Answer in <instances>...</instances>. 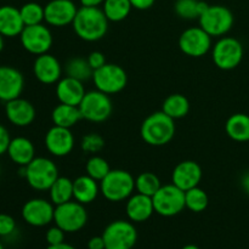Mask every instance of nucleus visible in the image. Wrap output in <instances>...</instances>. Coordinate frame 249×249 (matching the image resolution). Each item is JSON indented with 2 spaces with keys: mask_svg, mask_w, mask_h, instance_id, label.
I'll return each instance as SVG.
<instances>
[{
  "mask_svg": "<svg viewBox=\"0 0 249 249\" xmlns=\"http://www.w3.org/2000/svg\"><path fill=\"white\" fill-rule=\"evenodd\" d=\"M108 22L104 10L100 7L82 6L78 9L72 27L82 40L94 43L106 36Z\"/></svg>",
  "mask_w": 249,
  "mask_h": 249,
  "instance_id": "nucleus-1",
  "label": "nucleus"
},
{
  "mask_svg": "<svg viewBox=\"0 0 249 249\" xmlns=\"http://www.w3.org/2000/svg\"><path fill=\"white\" fill-rule=\"evenodd\" d=\"M140 135L150 146L160 147L167 145L175 135V121L163 111L153 112L143 119Z\"/></svg>",
  "mask_w": 249,
  "mask_h": 249,
  "instance_id": "nucleus-2",
  "label": "nucleus"
},
{
  "mask_svg": "<svg viewBox=\"0 0 249 249\" xmlns=\"http://www.w3.org/2000/svg\"><path fill=\"white\" fill-rule=\"evenodd\" d=\"M101 195L109 202H122L135 192V178L123 169H111L100 181Z\"/></svg>",
  "mask_w": 249,
  "mask_h": 249,
  "instance_id": "nucleus-3",
  "label": "nucleus"
},
{
  "mask_svg": "<svg viewBox=\"0 0 249 249\" xmlns=\"http://www.w3.org/2000/svg\"><path fill=\"white\" fill-rule=\"evenodd\" d=\"M21 168L24 179L36 191H49L60 177L56 163L46 157H36L27 167Z\"/></svg>",
  "mask_w": 249,
  "mask_h": 249,
  "instance_id": "nucleus-4",
  "label": "nucleus"
},
{
  "mask_svg": "<svg viewBox=\"0 0 249 249\" xmlns=\"http://www.w3.org/2000/svg\"><path fill=\"white\" fill-rule=\"evenodd\" d=\"M245 49L242 43L233 36H221L212 48V58L219 70H235L242 62Z\"/></svg>",
  "mask_w": 249,
  "mask_h": 249,
  "instance_id": "nucleus-5",
  "label": "nucleus"
},
{
  "mask_svg": "<svg viewBox=\"0 0 249 249\" xmlns=\"http://www.w3.org/2000/svg\"><path fill=\"white\" fill-rule=\"evenodd\" d=\"M198 22L199 27L203 28L212 38H221L231 31L235 17L229 7L223 5H209L206 11L199 16Z\"/></svg>",
  "mask_w": 249,
  "mask_h": 249,
  "instance_id": "nucleus-6",
  "label": "nucleus"
},
{
  "mask_svg": "<svg viewBox=\"0 0 249 249\" xmlns=\"http://www.w3.org/2000/svg\"><path fill=\"white\" fill-rule=\"evenodd\" d=\"M78 107L83 119L92 123H101L107 121L113 111V105L109 99V95L97 89L87 91Z\"/></svg>",
  "mask_w": 249,
  "mask_h": 249,
  "instance_id": "nucleus-7",
  "label": "nucleus"
},
{
  "mask_svg": "<svg viewBox=\"0 0 249 249\" xmlns=\"http://www.w3.org/2000/svg\"><path fill=\"white\" fill-rule=\"evenodd\" d=\"M53 223L65 232H78L87 225L88 212L84 204L77 201H70L55 207Z\"/></svg>",
  "mask_w": 249,
  "mask_h": 249,
  "instance_id": "nucleus-8",
  "label": "nucleus"
},
{
  "mask_svg": "<svg viewBox=\"0 0 249 249\" xmlns=\"http://www.w3.org/2000/svg\"><path fill=\"white\" fill-rule=\"evenodd\" d=\"M92 82L97 90L107 95H114L125 89L128 84V74L122 66L106 63L101 68L94 71Z\"/></svg>",
  "mask_w": 249,
  "mask_h": 249,
  "instance_id": "nucleus-9",
  "label": "nucleus"
},
{
  "mask_svg": "<svg viewBox=\"0 0 249 249\" xmlns=\"http://www.w3.org/2000/svg\"><path fill=\"white\" fill-rule=\"evenodd\" d=\"M152 201L155 213L165 218L178 215L186 208L185 192L174 184L162 185V187L152 197Z\"/></svg>",
  "mask_w": 249,
  "mask_h": 249,
  "instance_id": "nucleus-10",
  "label": "nucleus"
},
{
  "mask_svg": "<svg viewBox=\"0 0 249 249\" xmlns=\"http://www.w3.org/2000/svg\"><path fill=\"white\" fill-rule=\"evenodd\" d=\"M106 249H133L138 241V231L131 221L114 220L102 232Z\"/></svg>",
  "mask_w": 249,
  "mask_h": 249,
  "instance_id": "nucleus-11",
  "label": "nucleus"
},
{
  "mask_svg": "<svg viewBox=\"0 0 249 249\" xmlns=\"http://www.w3.org/2000/svg\"><path fill=\"white\" fill-rule=\"evenodd\" d=\"M19 40L27 53L36 56L49 53L53 43V33L43 23L24 27L19 34Z\"/></svg>",
  "mask_w": 249,
  "mask_h": 249,
  "instance_id": "nucleus-12",
  "label": "nucleus"
},
{
  "mask_svg": "<svg viewBox=\"0 0 249 249\" xmlns=\"http://www.w3.org/2000/svg\"><path fill=\"white\" fill-rule=\"evenodd\" d=\"M213 48L212 36L201 27H191L180 34L179 49L190 57H202Z\"/></svg>",
  "mask_w": 249,
  "mask_h": 249,
  "instance_id": "nucleus-13",
  "label": "nucleus"
},
{
  "mask_svg": "<svg viewBox=\"0 0 249 249\" xmlns=\"http://www.w3.org/2000/svg\"><path fill=\"white\" fill-rule=\"evenodd\" d=\"M22 218L28 225L43 228L53 221L55 204L44 198H32L22 207Z\"/></svg>",
  "mask_w": 249,
  "mask_h": 249,
  "instance_id": "nucleus-14",
  "label": "nucleus"
},
{
  "mask_svg": "<svg viewBox=\"0 0 249 249\" xmlns=\"http://www.w3.org/2000/svg\"><path fill=\"white\" fill-rule=\"evenodd\" d=\"M79 7L72 0H50L44 6L45 22L53 27H66L72 24Z\"/></svg>",
  "mask_w": 249,
  "mask_h": 249,
  "instance_id": "nucleus-15",
  "label": "nucleus"
},
{
  "mask_svg": "<svg viewBox=\"0 0 249 249\" xmlns=\"http://www.w3.org/2000/svg\"><path fill=\"white\" fill-rule=\"evenodd\" d=\"M45 147L55 157H66L74 148V135L71 129L53 125L46 131Z\"/></svg>",
  "mask_w": 249,
  "mask_h": 249,
  "instance_id": "nucleus-16",
  "label": "nucleus"
},
{
  "mask_svg": "<svg viewBox=\"0 0 249 249\" xmlns=\"http://www.w3.org/2000/svg\"><path fill=\"white\" fill-rule=\"evenodd\" d=\"M23 89V74L12 66H0V101L7 102L21 97Z\"/></svg>",
  "mask_w": 249,
  "mask_h": 249,
  "instance_id": "nucleus-17",
  "label": "nucleus"
},
{
  "mask_svg": "<svg viewBox=\"0 0 249 249\" xmlns=\"http://www.w3.org/2000/svg\"><path fill=\"white\" fill-rule=\"evenodd\" d=\"M63 68L60 61L51 53L36 56L33 63V74L41 84H56L62 78Z\"/></svg>",
  "mask_w": 249,
  "mask_h": 249,
  "instance_id": "nucleus-18",
  "label": "nucleus"
},
{
  "mask_svg": "<svg viewBox=\"0 0 249 249\" xmlns=\"http://www.w3.org/2000/svg\"><path fill=\"white\" fill-rule=\"evenodd\" d=\"M203 172L201 165L195 160H182L175 165L172 173V184L182 191L199 186Z\"/></svg>",
  "mask_w": 249,
  "mask_h": 249,
  "instance_id": "nucleus-19",
  "label": "nucleus"
},
{
  "mask_svg": "<svg viewBox=\"0 0 249 249\" xmlns=\"http://www.w3.org/2000/svg\"><path fill=\"white\" fill-rule=\"evenodd\" d=\"M5 114L10 123L18 128H24L33 123L36 111L31 101L17 97L11 101L5 102Z\"/></svg>",
  "mask_w": 249,
  "mask_h": 249,
  "instance_id": "nucleus-20",
  "label": "nucleus"
},
{
  "mask_svg": "<svg viewBox=\"0 0 249 249\" xmlns=\"http://www.w3.org/2000/svg\"><path fill=\"white\" fill-rule=\"evenodd\" d=\"M87 94L84 83L71 77H63L56 83V97L60 104L79 106L83 97Z\"/></svg>",
  "mask_w": 249,
  "mask_h": 249,
  "instance_id": "nucleus-21",
  "label": "nucleus"
},
{
  "mask_svg": "<svg viewBox=\"0 0 249 249\" xmlns=\"http://www.w3.org/2000/svg\"><path fill=\"white\" fill-rule=\"evenodd\" d=\"M125 212L131 223H143L148 220L155 213L152 197L135 192L126 199Z\"/></svg>",
  "mask_w": 249,
  "mask_h": 249,
  "instance_id": "nucleus-22",
  "label": "nucleus"
},
{
  "mask_svg": "<svg viewBox=\"0 0 249 249\" xmlns=\"http://www.w3.org/2000/svg\"><path fill=\"white\" fill-rule=\"evenodd\" d=\"M24 27L19 9L11 5L0 6V34L4 38L19 36Z\"/></svg>",
  "mask_w": 249,
  "mask_h": 249,
  "instance_id": "nucleus-23",
  "label": "nucleus"
},
{
  "mask_svg": "<svg viewBox=\"0 0 249 249\" xmlns=\"http://www.w3.org/2000/svg\"><path fill=\"white\" fill-rule=\"evenodd\" d=\"M7 156L18 167H27L36 158V147L29 139L24 136H17L11 139Z\"/></svg>",
  "mask_w": 249,
  "mask_h": 249,
  "instance_id": "nucleus-24",
  "label": "nucleus"
},
{
  "mask_svg": "<svg viewBox=\"0 0 249 249\" xmlns=\"http://www.w3.org/2000/svg\"><path fill=\"white\" fill-rule=\"evenodd\" d=\"M100 182L90 178L89 175H82L73 180V198L82 204H90L99 197Z\"/></svg>",
  "mask_w": 249,
  "mask_h": 249,
  "instance_id": "nucleus-25",
  "label": "nucleus"
},
{
  "mask_svg": "<svg viewBox=\"0 0 249 249\" xmlns=\"http://www.w3.org/2000/svg\"><path fill=\"white\" fill-rule=\"evenodd\" d=\"M225 131L229 138L237 142L249 141V116L246 113H235L228 118Z\"/></svg>",
  "mask_w": 249,
  "mask_h": 249,
  "instance_id": "nucleus-26",
  "label": "nucleus"
},
{
  "mask_svg": "<svg viewBox=\"0 0 249 249\" xmlns=\"http://www.w3.org/2000/svg\"><path fill=\"white\" fill-rule=\"evenodd\" d=\"M53 125L62 126V128H73L77 123L83 119L79 107L71 106V105L60 104L53 109L51 113Z\"/></svg>",
  "mask_w": 249,
  "mask_h": 249,
  "instance_id": "nucleus-27",
  "label": "nucleus"
},
{
  "mask_svg": "<svg viewBox=\"0 0 249 249\" xmlns=\"http://www.w3.org/2000/svg\"><path fill=\"white\" fill-rule=\"evenodd\" d=\"M162 111L174 121L186 117L190 112V102L181 94H172L163 101Z\"/></svg>",
  "mask_w": 249,
  "mask_h": 249,
  "instance_id": "nucleus-28",
  "label": "nucleus"
},
{
  "mask_svg": "<svg viewBox=\"0 0 249 249\" xmlns=\"http://www.w3.org/2000/svg\"><path fill=\"white\" fill-rule=\"evenodd\" d=\"M50 201L56 206L67 203L73 198V180L66 177H58L49 189Z\"/></svg>",
  "mask_w": 249,
  "mask_h": 249,
  "instance_id": "nucleus-29",
  "label": "nucleus"
},
{
  "mask_svg": "<svg viewBox=\"0 0 249 249\" xmlns=\"http://www.w3.org/2000/svg\"><path fill=\"white\" fill-rule=\"evenodd\" d=\"M63 71H65L67 77L74 78V79L80 80L83 83L85 80L92 79V74H94V70L90 67L87 58L80 57V56L70 58L66 62Z\"/></svg>",
  "mask_w": 249,
  "mask_h": 249,
  "instance_id": "nucleus-30",
  "label": "nucleus"
},
{
  "mask_svg": "<svg viewBox=\"0 0 249 249\" xmlns=\"http://www.w3.org/2000/svg\"><path fill=\"white\" fill-rule=\"evenodd\" d=\"M133 5L130 0H105L102 10L109 22H122L129 16Z\"/></svg>",
  "mask_w": 249,
  "mask_h": 249,
  "instance_id": "nucleus-31",
  "label": "nucleus"
},
{
  "mask_svg": "<svg viewBox=\"0 0 249 249\" xmlns=\"http://www.w3.org/2000/svg\"><path fill=\"white\" fill-rule=\"evenodd\" d=\"M209 5L201 0H177L174 5L175 14L184 19L199 18Z\"/></svg>",
  "mask_w": 249,
  "mask_h": 249,
  "instance_id": "nucleus-32",
  "label": "nucleus"
},
{
  "mask_svg": "<svg viewBox=\"0 0 249 249\" xmlns=\"http://www.w3.org/2000/svg\"><path fill=\"white\" fill-rule=\"evenodd\" d=\"M160 187H162L160 180L155 173L143 172L135 179V191L145 196L153 197Z\"/></svg>",
  "mask_w": 249,
  "mask_h": 249,
  "instance_id": "nucleus-33",
  "label": "nucleus"
},
{
  "mask_svg": "<svg viewBox=\"0 0 249 249\" xmlns=\"http://www.w3.org/2000/svg\"><path fill=\"white\" fill-rule=\"evenodd\" d=\"M209 203V197L207 192L199 186L185 191V206L194 213H201L206 211Z\"/></svg>",
  "mask_w": 249,
  "mask_h": 249,
  "instance_id": "nucleus-34",
  "label": "nucleus"
},
{
  "mask_svg": "<svg viewBox=\"0 0 249 249\" xmlns=\"http://www.w3.org/2000/svg\"><path fill=\"white\" fill-rule=\"evenodd\" d=\"M21 17L23 19L24 26H34V24H40L45 21V12L44 6H41L38 2H26L19 7Z\"/></svg>",
  "mask_w": 249,
  "mask_h": 249,
  "instance_id": "nucleus-35",
  "label": "nucleus"
},
{
  "mask_svg": "<svg viewBox=\"0 0 249 249\" xmlns=\"http://www.w3.org/2000/svg\"><path fill=\"white\" fill-rule=\"evenodd\" d=\"M85 172H87V175L100 182L111 172V167L104 157L92 155L85 163Z\"/></svg>",
  "mask_w": 249,
  "mask_h": 249,
  "instance_id": "nucleus-36",
  "label": "nucleus"
},
{
  "mask_svg": "<svg viewBox=\"0 0 249 249\" xmlns=\"http://www.w3.org/2000/svg\"><path fill=\"white\" fill-rule=\"evenodd\" d=\"M80 147L85 153L96 155L97 152H100L105 147V140L100 134L89 133L83 136Z\"/></svg>",
  "mask_w": 249,
  "mask_h": 249,
  "instance_id": "nucleus-37",
  "label": "nucleus"
},
{
  "mask_svg": "<svg viewBox=\"0 0 249 249\" xmlns=\"http://www.w3.org/2000/svg\"><path fill=\"white\" fill-rule=\"evenodd\" d=\"M16 230V220L9 214H0V237L12 235Z\"/></svg>",
  "mask_w": 249,
  "mask_h": 249,
  "instance_id": "nucleus-38",
  "label": "nucleus"
},
{
  "mask_svg": "<svg viewBox=\"0 0 249 249\" xmlns=\"http://www.w3.org/2000/svg\"><path fill=\"white\" fill-rule=\"evenodd\" d=\"M65 233L66 232L62 230V229L58 228L57 225H55L46 231L45 240L49 246L60 245V243L65 242Z\"/></svg>",
  "mask_w": 249,
  "mask_h": 249,
  "instance_id": "nucleus-39",
  "label": "nucleus"
},
{
  "mask_svg": "<svg viewBox=\"0 0 249 249\" xmlns=\"http://www.w3.org/2000/svg\"><path fill=\"white\" fill-rule=\"evenodd\" d=\"M87 60L88 62H89L90 67L94 71L99 70V68H101L102 66H105L107 63L106 56H105L101 51H92V53H90L89 55H88Z\"/></svg>",
  "mask_w": 249,
  "mask_h": 249,
  "instance_id": "nucleus-40",
  "label": "nucleus"
},
{
  "mask_svg": "<svg viewBox=\"0 0 249 249\" xmlns=\"http://www.w3.org/2000/svg\"><path fill=\"white\" fill-rule=\"evenodd\" d=\"M10 141H11V136H10L9 130L2 124H0V156L7 152Z\"/></svg>",
  "mask_w": 249,
  "mask_h": 249,
  "instance_id": "nucleus-41",
  "label": "nucleus"
},
{
  "mask_svg": "<svg viewBox=\"0 0 249 249\" xmlns=\"http://www.w3.org/2000/svg\"><path fill=\"white\" fill-rule=\"evenodd\" d=\"M130 2L133 5V9L143 11V10H148L150 7H152L156 0H130Z\"/></svg>",
  "mask_w": 249,
  "mask_h": 249,
  "instance_id": "nucleus-42",
  "label": "nucleus"
},
{
  "mask_svg": "<svg viewBox=\"0 0 249 249\" xmlns=\"http://www.w3.org/2000/svg\"><path fill=\"white\" fill-rule=\"evenodd\" d=\"M88 248L89 249H106V245H105V240L101 236H95L91 237L88 242Z\"/></svg>",
  "mask_w": 249,
  "mask_h": 249,
  "instance_id": "nucleus-43",
  "label": "nucleus"
},
{
  "mask_svg": "<svg viewBox=\"0 0 249 249\" xmlns=\"http://www.w3.org/2000/svg\"><path fill=\"white\" fill-rule=\"evenodd\" d=\"M105 0H80L82 6H90V7H99L100 5L104 4Z\"/></svg>",
  "mask_w": 249,
  "mask_h": 249,
  "instance_id": "nucleus-44",
  "label": "nucleus"
},
{
  "mask_svg": "<svg viewBox=\"0 0 249 249\" xmlns=\"http://www.w3.org/2000/svg\"><path fill=\"white\" fill-rule=\"evenodd\" d=\"M241 185H242L243 191L249 196V172L243 174L242 179H241Z\"/></svg>",
  "mask_w": 249,
  "mask_h": 249,
  "instance_id": "nucleus-45",
  "label": "nucleus"
},
{
  "mask_svg": "<svg viewBox=\"0 0 249 249\" xmlns=\"http://www.w3.org/2000/svg\"><path fill=\"white\" fill-rule=\"evenodd\" d=\"M48 249H77L73 247L72 245H68V243H60V245H56V246H49Z\"/></svg>",
  "mask_w": 249,
  "mask_h": 249,
  "instance_id": "nucleus-46",
  "label": "nucleus"
},
{
  "mask_svg": "<svg viewBox=\"0 0 249 249\" xmlns=\"http://www.w3.org/2000/svg\"><path fill=\"white\" fill-rule=\"evenodd\" d=\"M4 45H5V43H4V36H2L1 34H0V53H1V51L4 50Z\"/></svg>",
  "mask_w": 249,
  "mask_h": 249,
  "instance_id": "nucleus-47",
  "label": "nucleus"
},
{
  "mask_svg": "<svg viewBox=\"0 0 249 249\" xmlns=\"http://www.w3.org/2000/svg\"><path fill=\"white\" fill-rule=\"evenodd\" d=\"M181 249H201V248L197 247V246H195V245H187V246H185V247H182Z\"/></svg>",
  "mask_w": 249,
  "mask_h": 249,
  "instance_id": "nucleus-48",
  "label": "nucleus"
},
{
  "mask_svg": "<svg viewBox=\"0 0 249 249\" xmlns=\"http://www.w3.org/2000/svg\"><path fill=\"white\" fill-rule=\"evenodd\" d=\"M0 249H5V248H4V246H2V243H1V242H0Z\"/></svg>",
  "mask_w": 249,
  "mask_h": 249,
  "instance_id": "nucleus-49",
  "label": "nucleus"
}]
</instances>
